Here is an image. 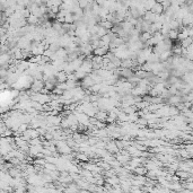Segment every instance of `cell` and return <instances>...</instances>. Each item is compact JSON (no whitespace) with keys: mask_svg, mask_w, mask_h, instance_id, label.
<instances>
[{"mask_svg":"<svg viewBox=\"0 0 193 193\" xmlns=\"http://www.w3.org/2000/svg\"><path fill=\"white\" fill-rule=\"evenodd\" d=\"M54 142H56V148H57L58 153L62 154V155H69V154L72 153V149L69 147L66 140H60V141Z\"/></svg>","mask_w":193,"mask_h":193,"instance_id":"cell-1","label":"cell"},{"mask_svg":"<svg viewBox=\"0 0 193 193\" xmlns=\"http://www.w3.org/2000/svg\"><path fill=\"white\" fill-rule=\"evenodd\" d=\"M76 114V118H77V121L80 125L83 126H89V116H87L86 114L84 113H75Z\"/></svg>","mask_w":193,"mask_h":193,"instance_id":"cell-2","label":"cell"},{"mask_svg":"<svg viewBox=\"0 0 193 193\" xmlns=\"http://www.w3.org/2000/svg\"><path fill=\"white\" fill-rule=\"evenodd\" d=\"M44 88V83L42 80H34L33 84L31 85V89L33 93H41V91Z\"/></svg>","mask_w":193,"mask_h":193,"instance_id":"cell-3","label":"cell"},{"mask_svg":"<svg viewBox=\"0 0 193 193\" xmlns=\"http://www.w3.org/2000/svg\"><path fill=\"white\" fill-rule=\"evenodd\" d=\"M108 50H110V48H107V46H102V48H97V49H95L93 52H94L95 57L104 58L106 56V53L108 52Z\"/></svg>","mask_w":193,"mask_h":193,"instance_id":"cell-4","label":"cell"},{"mask_svg":"<svg viewBox=\"0 0 193 193\" xmlns=\"http://www.w3.org/2000/svg\"><path fill=\"white\" fill-rule=\"evenodd\" d=\"M150 12L155 15H162V14H164V8H163L160 2H155V5L150 9Z\"/></svg>","mask_w":193,"mask_h":193,"instance_id":"cell-5","label":"cell"},{"mask_svg":"<svg viewBox=\"0 0 193 193\" xmlns=\"http://www.w3.org/2000/svg\"><path fill=\"white\" fill-rule=\"evenodd\" d=\"M120 76H122L123 78L125 79H130L131 77H133L135 74H133V71H132V69H120V72H119Z\"/></svg>","mask_w":193,"mask_h":193,"instance_id":"cell-6","label":"cell"},{"mask_svg":"<svg viewBox=\"0 0 193 193\" xmlns=\"http://www.w3.org/2000/svg\"><path fill=\"white\" fill-rule=\"evenodd\" d=\"M93 85H95V84L89 75H87L85 78L81 80V87H84V88H91Z\"/></svg>","mask_w":193,"mask_h":193,"instance_id":"cell-7","label":"cell"},{"mask_svg":"<svg viewBox=\"0 0 193 193\" xmlns=\"http://www.w3.org/2000/svg\"><path fill=\"white\" fill-rule=\"evenodd\" d=\"M167 99H168V103L172 104L173 106H177L178 104H181L182 103V97L178 96V95H172V96H170Z\"/></svg>","mask_w":193,"mask_h":193,"instance_id":"cell-8","label":"cell"},{"mask_svg":"<svg viewBox=\"0 0 193 193\" xmlns=\"http://www.w3.org/2000/svg\"><path fill=\"white\" fill-rule=\"evenodd\" d=\"M68 79V75L66 74L64 71H59L56 75V80L58 81V84H61V83H66Z\"/></svg>","mask_w":193,"mask_h":193,"instance_id":"cell-9","label":"cell"},{"mask_svg":"<svg viewBox=\"0 0 193 193\" xmlns=\"http://www.w3.org/2000/svg\"><path fill=\"white\" fill-rule=\"evenodd\" d=\"M108 113L106 111H97L96 114H95V119L99 122H104L106 121V118H107Z\"/></svg>","mask_w":193,"mask_h":193,"instance_id":"cell-10","label":"cell"},{"mask_svg":"<svg viewBox=\"0 0 193 193\" xmlns=\"http://www.w3.org/2000/svg\"><path fill=\"white\" fill-rule=\"evenodd\" d=\"M121 67L123 69H132V67H133V60H131V59L122 60L121 61Z\"/></svg>","mask_w":193,"mask_h":193,"instance_id":"cell-11","label":"cell"},{"mask_svg":"<svg viewBox=\"0 0 193 193\" xmlns=\"http://www.w3.org/2000/svg\"><path fill=\"white\" fill-rule=\"evenodd\" d=\"M133 172H135L136 175H138V176H145L147 174V170L145 168V166H139V167L135 168Z\"/></svg>","mask_w":193,"mask_h":193,"instance_id":"cell-12","label":"cell"},{"mask_svg":"<svg viewBox=\"0 0 193 193\" xmlns=\"http://www.w3.org/2000/svg\"><path fill=\"white\" fill-rule=\"evenodd\" d=\"M147 62H149V63H158V62H160V61H159V56H157V54H155L154 52H151V53H150V56L148 57Z\"/></svg>","mask_w":193,"mask_h":193,"instance_id":"cell-13","label":"cell"},{"mask_svg":"<svg viewBox=\"0 0 193 193\" xmlns=\"http://www.w3.org/2000/svg\"><path fill=\"white\" fill-rule=\"evenodd\" d=\"M170 54H172V50H170V51H165V52H163V53H160V54H159V61H160V62H165L166 60L170 59Z\"/></svg>","mask_w":193,"mask_h":193,"instance_id":"cell-14","label":"cell"},{"mask_svg":"<svg viewBox=\"0 0 193 193\" xmlns=\"http://www.w3.org/2000/svg\"><path fill=\"white\" fill-rule=\"evenodd\" d=\"M26 22H27L29 24H31L32 26H34L35 24L40 23V19H39L37 17H35L34 15H32V14H31L29 17L26 18Z\"/></svg>","mask_w":193,"mask_h":193,"instance_id":"cell-15","label":"cell"},{"mask_svg":"<svg viewBox=\"0 0 193 193\" xmlns=\"http://www.w3.org/2000/svg\"><path fill=\"white\" fill-rule=\"evenodd\" d=\"M157 77H158L162 81H165L166 79H168V78H170V72H168V70H164V71L159 72V74L157 75Z\"/></svg>","mask_w":193,"mask_h":193,"instance_id":"cell-16","label":"cell"},{"mask_svg":"<svg viewBox=\"0 0 193 193\" xmlns=\"http://www.w3.org/2000/svg\"><path fill=\"white\" fill-rule=\"evenodd\" d=\"M177 35H178L177 31L170 29V32H168V34H167V36H166V39H168V40H176L177 39Z\"/></svg>","mask_w":193,"mask_h":193,"instance_id":"cell-17","label":"cell"},{"mask_svg":"<svg viewBox=\"0 0 193 193\" xmlns=\"http://www.w3.org/2000/svg\"><path fill=\"white\" fill-rule=\"evenodd\" d=\"M192 44V37H187L185 40H183L181 42V48L182 49H186L189 45H191Z\"/></svg>","mask_w":193,"mask_h":193,"instance_id":"cell-18","label":"cell"},{"mask_svg":"<svg viewBox=\"0 0 193 193\" xmlns=\"http://www.w3.org/2000/svg\"><path fill=\"white\" fill-rule=\"evenodd\" d=\"M108 32H110V31H106L105 29H103V27H101V26H98V29H97L96 35L99 37V39H101V37L105 36L106 34H108Z\"/></svg>","mask_w":193,"mask_h":193,"instance_id":"cell-19","label":"cell"},{"mask_svg":"<svg viewBox=\"0 0 193 193\" xmlns=\"http://www.w3.org/2000/svg\"><path fill=\"white\" fill-rule=\"evenodd\" d=\"M64 24H68V25H71V24H74V15L72 14H67L66 16H64Z\"/></svg>","mask_w":193,"mask_h":193,"instance_id":"cell-20","label":"cell"},{"mask_svg":"<svg viewBox=\"0 0 193 193\" xmlns=\"http://www.w3.org/2000/svg\"><path fill=\"white\" fill-rule=\"evenodd\" d=\"M151 36H153V35L150 34L149 32H146V33H142L141 36H140V41H141L142 43L145 44V43H146V42H147V41L149 40V39H150Z\"/></svg>","mask_w":193,"mask_h":193,"instance_id":"cell-21","label":"cell"},{"mask_svg":"<svg viewBox=\"0 0 193 193\" xmlns=\"http://www.w3.org/2000/svg\"><path fill=\"white\" fill-rule=\"evenodd\" d=\"M101 27L105 29L106 31H110V29L113 27V24L107 22V20H102V23H101Z\"/></svg>","mask_w":193,"mask_h":193,"instance_id":"cell-22","label":"cell"},{"mask_svg":"<svg viewBox=\"0 0 193 193\" xmlns=\"http://www.w3.org/2000/svg\"><path fill=\"white\" fill-rule=\"evenodd\" d=\"M76 157H77V159H78V160H81L83 163H84V162H87V160L89 159V157H88L86 154H83V153L77 154V156H76Z\"/></svg>","mask_w":193,"mask_h":193,"instance_id":"cell-23","label":"cell"},{"mask_svg":"<svg viewBox=\"0 0 193 193\" xmlns=\"http://www.w3.org/2000/svg\"><path fill=\"white\" fill-rule=\"evenodd\" d=\"M43 168H45L46 170L51 172V170H57V167L54 164H51V163H45V165L43 166Z\"/></svg>","mask_w":193,"mask_h":193,"instance_id":"cell-24","label":"cell"},{"mask_svg":"<svg viewBox=\"0 0 193 193\" xmlns=\"http://www.w3.org/2000/svg\"><path fill=\"white\" fill-rule=\"evenodd\" d=\"M59 49H60V45H59V43H58V42H54V43L50 44V46H49V50H50V51H52V52H57Z\"/></svg>","mask_w":193,"mask_h":193,"instance_id":"cell-25","label":"cell"},{"mask_svg":"<svg viewBox=\"0 0 193 193\" xmlns=\"http://www.w3.org/2000/svg\"><path fill=\"white\" fill-rule=\"evenodd\" d=\"M29 146H37V145H41L42 142H41V139L40 138H35V139H32V140H29Z\"/></svg>","mask_w":193,"mask_h":193,"instance_id":"cell-26","label":"cell"},{"mask_svg":"<svg viewBox=\"0 0 193 193\" xmlns=\"http://www.w3.org/2000/svg\"><path fill=\"white\" fill-rule=\"evenodd\" d=\"M14 193H26V186H19L12 189Z\"/></svg>","mask_w":193,"mask_h":193,"instance_id":"cell-27","label":"cell"},{"mask_svg":"<svg viewBox=\"0 0 193 193\" xmlns=\"http://www.w3.org/2000/svg\"><path fill=\"white\" fill-rule=\"evenodd\" d=\"M130 193H146L143 192L140 187H137V186H131V191Z\"/></svg>","mask_w":193,"mask_h":193,"instance_id":"cell-28","label":"cell"},{"mask_svg":"<svg viewBox=\"0 0 193 193\" xmlns=\"http://www.w3.org/2000/svg\"><path fill=\"white\" fill-rule=\"evenodd\" d=\"M7 76H8V71H7L6 69H0V77H4V78H6Z\"/></svg>","mask_w":193,"mask_h":193,"instance_id":"cell-29","label":"cell"},{"mask_svg":"<svg viewBox=\"0 0 193 193\" xmlns=\"http://www.w3.org/2000/svg\"><path fill=\"white\" fill-rule=\"evenodd\" d=\"M89 193H96V192H89Z\"/></svg>","mask_w":193,"mask_h":193,"instance_id":"cell-30","label":"cell"}]
</instances>
